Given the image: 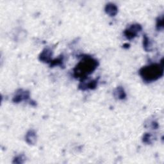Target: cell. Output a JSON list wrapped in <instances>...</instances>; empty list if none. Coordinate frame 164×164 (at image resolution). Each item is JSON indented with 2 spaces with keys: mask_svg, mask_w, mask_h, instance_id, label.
<instances>
[{
  "mask_svg": "<svg viewBox=\"0 0 164 164\" xmlns=\"http://www.w3.org/2000/svg\"><path fill=\"white\" fill-rule=\"evenodd\" d=\"M52 64H51V66H59L62 65L63 63V59L62 58H58L57 59H55V60L52 62Z\"/></svg>",
  "mask_w": 164,
  "mask_h": 164,
  "instance_id": "10",
  "label": "cell"
},
{
  "mask_svg": "<svg viewBox=\"0 0 164 164\" xmlns=\"http://www.w3.org/2000/svg\"><path fill=\"white\" fill-rule=\"evenodd\" d=\"M157 27L158 28H163V17L161 19L159 18V21H157Z\"/></svg>",
  "mask_w": 164,
  "mask_h": 164,
  "instance_id": "11",
  "label": "cell"
},
{
  "mask_svg": "<svg viewBox=\"0 0 164 164\" xmlns=\"http://www.w3.org/2000/svg\"><path fill=\"white\" fill-rule=\"evenodd\" d=\"M28 96H29V94L26 92L19 93L17 96H15L14 101L18 102V101H23V99H27L28 98Z\"/></svg>",
  "mask_w": 164,
  "mask_h": 164,
  "instance_id": "8",
  "label": "cell"
},
{
  "mask_svg": "<svg viewBox=\"0 0 164 164\" xmlns=\"http://www.w3.org/2000/svg\"><path fill=\"white\" fill-rule=\"evenodd\" d=\"M98 66V61L94 58L86 57L77 64L74 69L75 78H80L82 80L85 79L88 75L90 74Z\"/></svg>",
  "mask_w": 164,
  "mask_h": 164,
  "instance_id": "1",
  "label": "cell"
},
{
  "mask_svg": "<svg viewBox=\"0 0 164 164\" xmlns=\"http://www.w3.org/2000/svg\"><path fill=\"white\" fill-rule=\"evenodd\" d=\"M115 96L119 99H124L126 97V94L124 89L121 87H118L114 92Z\"/></svg>",
  "mask_w": 164,
  "mask_h": 164,
  "instance_id": "7",
  "label": "cell"
},
{
  "mask_svg": "<svg viewBox=\"0 0 164 164\" xmlns=\"http://www.w3.org/2000/svg\"><path fill=\"white\" fill-rule=\"evenodd\" d=\"M141 29L142 28L140 25H133L126 29L125 31V35L127 39H131L135 37Z\"/></svg>",
  "mask_w": 164,
  "mask_h": 164,
  "instance_id": "3",
  "label": "cell"
},
{
  "mask_svg": "<svg viewBox=\"0 0 164 164\" xmlns=\"http://www.w3.org/2000/svg\"><path fill=\"white\" fill-rule=\"evenodd\" d=\"M51 56H52V52H51V50L48 49H45L41 55V60L49 62L50 60H51Z\"/></svg>",
  "mask_w": 164,
  "mask_h": 164,
  "instance_id": "4",
  "label": "cell"
},
{
  "mask_svg": "<svg viewBox=\"0 0 164 164\" xmlns=\"http://www.w3.org/2000/svg\"><path fill=\"white\" fill-rule=\"evenodd\" d=\"M151 44L149 43V39L147 38V37H144V46L145 50H147V51H150L151 49Z\"/></svg>",
  "mask_w": 164,
  "mask_h": 164,
  "instance_id": "9",
  "label": "cell"
},
{
  "mask_svg": "<svg viewBox=\"0 0 164 164\" xmlns=\"http://www.w3.org/2000/svg\"><path fill=\"white\" fill-rule=\"evenodd\" d=\"M26 141H27L29 144H34L36 140L35 133L33 131H29V132H28L27 135H26Z\"/></svg>",
  "mask_w": 164,
  "mask_h": 164,
  "instance_id": "6",
  "label": "cell"
},
{
  "mask_svg": "<svg viewBox=\"0 0 164 164\" xmlns=\"http://www.w3.org/2000/svg\"><path fill=\"white\" fill-rule=\"evenodd\" d=\"M106 12L107 14H108L110 16H114L117 12V7L114 5H107L106 7Z\"/></svg>",
  "mask_w": 164,
  "mask_h": 164,
  "instance_id": "5",
  "label": "cell"
},
{
  "mask_svg": "<svg viewBox=\"0 0 164 164\" xmlns=\"http://www.w3.org/2000/svg\"><path fill=\"white\" fill-rule=\"evenodd\" d=\"M140 75L145 81L151 82L157 80L162 76L163 73V66L155 64L145 66L140 70Z\"/></svg>",
  "mask_w": 164,
  "mask_h": 164,
  "instance_id": "2",
  "label": "cell"
}]
</instances>
